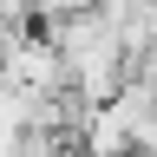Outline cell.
Listing matches in <instances>:
<instances>
[{"mask_svg":"<svg viewBox=\"0 0 157 157\" xmlns=\"http://www.w3.org/2000/svg\"><path fill=\"white\" fill-rule=\"evenodd\" d=\"M92 13L105 26V39L118 46V59L157 46V0H92Z\"/></svg>","mask_w":157,"mask_h":157,"instance_id":"6da1fadb","label":"cell"},{"mask_svg":"<svg viewBox=\"0 0 157 157\" xmlns=\"http://www.w3.org/2000/svg\"><path fill=\"white\" fill-rule=\"evenodd\" d=\"M78 151H85V157H124V151H131V124H124L111 105H92L85 131H78Z\"/></svg>","mask_w":157,"mask_h":157,"instance_id":"7a4b0ae2","label":"cell"},{"mask_svg":"<svg viewBox=\"0 0 157 157\" xmlns=\"http://www.w3.org/2000/svg\"><path fill=\"white\" fill-rule=\"evenodd\" d=\"M131 144L144 151V157H157V105H151V118H144V124H137V137H131Z\"/></svg>","mask_w":157,"mask_h":157,"instance_id":"3957f363","label":"cell"}]
</instances>
